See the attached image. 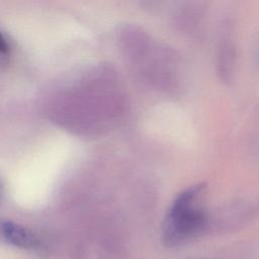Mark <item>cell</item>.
Wrapping results in <instances>:
<instances>
[{
	"label": "cell",
	"instance_id": "6da1fadb",
	"mask_svg": "<svg viewBox=\"0 0 259 259\" xmlns=\"http://www.w3.org/2000/svg\"><path fill=\"white\" fill-rule=\"evenodd\" d=\"M204 188V183L193 184L179 192L172 201L162 226L163 240L167 245H178L202 230L206 218L198 199Z\"/></svg>",
	"mask_w": 259,
	"mask_h": 259
},
{
	"label": "cell",
	"instance_id": "7a4b0ae2",
	"mask_svg": "<svg viewBox=\"0 0 259 259\" xmlns=\"http://www.w3.org/2000/svg\"><path fill=\"white\" fill-rule=\"evenodd\" d=\"M1 232L5 241L15 247L27 249L37 245V238L34 234L13 222H3L1 225Z\"/></svg>",
	"mask_w": 259,
	"mask_h": 259
},
{
	"label": "cell",
	"instance_id": "3957f363",
	"mask_svg": "<svg viewBox=\"0 0 259 259\" xmlns=\"http://www.w3.org/2000/svg\"><path fill=\"white\" fill-rule=\"evenodd\" d=\"M0 51H1V63L4 64L5 60L9 56L10 52V41L6 38L3 32H1V45H0Z\"/></svg>",
	"mask_w": 259,
	"mask_h": 259
}]
</instances>
